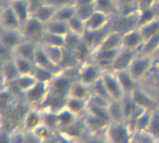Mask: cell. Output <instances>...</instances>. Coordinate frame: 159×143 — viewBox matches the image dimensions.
<instances>
[{
  "label": "cell",
  "instance_id": "cell-22",
  "mask_svg": "<svg viewBox=\"0 0 159 143\" xmlns=\"http://www.w3.org/2000/svg\"><path fill=\"white\" fill-rule=\"evenodd\" d=\"M34 63L36 65L40 66V67H43L45 69L50 70V71H52L55 74H59L61 72L60 67L57 66L55 63H53L51 61V60L48 57V55L44 51V49L41 47V45H38V47H37L35 57H34Z\"/></svg>",
  "mask_w": 159,
  "mask_h": 143
},
{
  "label": "cell",
  "instance_id": "cell-13",
  "mask_svg": "<svg viewBox=\"0 0 159 143\" xmlns=\"http://www.w3.org/2000/svg\"><path fill=\"white\" fill-rule=\"evenodd\" d=\"M138 53L139 52L132 51V50L126 49V48L122 47L121 50L118 52V54H117V56H116V58L113 63L111 71L120 72V71L128 70Z\"/></svg>",
  "mask_w": 159,
  "mask_h": 143
},
{
  "label": "cell",
  "instance_id": "cell-39",
  "mask_svg": "<svg viewBox=\"0 0 159 143\" xmlns=\"http://www.w3.org/2000/svg\"><path fill=\"white\" fill-rule=\"evenodd\" d=\"M81 43H82V37L81 36L76 35V34H72V33H69L65 37L64 48L66 50L75 52Z\"/></svg>",
  "mask_w": 159,
  "mask_h": 143
},
{
  "label": "cell",
  "instance_id": "cell-15",
  "mask_svg": "<svg viewBox=\"0 0 159 143\" xmlns=\"http://www.w3.org/2000/svg\"><path fill=\"white\" fill-rule=\"evenodd\" d=\"M9 4L18 16L21 25L32 17L33 6L31 0H10Z\"/></svg>",
  "mask_w": 159,
  "mask_h": 143
},
{
  "label": "cell",
  "instance_id": "cell-8",
  "mask_svg": "<svg viewBox=\"0 0 159 143\" xmlns=\"http://www.w3.org/2000/svg\"><path fill=\"white\" fill-rule=\"evenodd\" d=\"M121 105L123 109V114L125 121L131 124L135 121L146 109L140 106L131 97V95H125L121 100Z\"/></svg>",
  "mask_w": 159,
  "mask_h": 143
},
{
  "label": "cell",
  "instance_id": "cell-14",
  "mask_svg": "<svg viewBox=\"0 0 159 143\" xmlns=\"http://www.w3.org/2000/svg\"><path fill=\"white\" fill-rule=\"evenodd\" d=\"M43 124V114L38 108H31L22 120L23 129L30 133L35 131Z\"/></svg>",
  "mask_w": 159,
  "mask_h": 143
},
{
  "label": "cell",
  "instance_id": "cell-11",
  "mask_svg": "<svg viewBox=\"0 0 159 143\" xmlns=\"http://www.w3.org/2000/svg\"><path fill=\"white\" fill-rule=\"evenodd\" d=\"M112 31H113V27H112V23H111L109 26H107L103 29H101V30L86 31L82 39H83V42L87 46H89L92 49V51H94L102 45V43L105 39V37Z\"/></svg>",
  "mask_w": 159,
  "mask_h": 143
},
{
  "label": "cell",
  "instance_id": "cell-10",
  "mask_svg": "<svg viewBox=\"0 0 159 143\" xmlns=\"http://www.w3.org/2000/svg\"><path fill=\"white\" fill-rule=\"evenodd\" d=\"M25 41V37L20 30H8L1 29L0 32V46L11 49H14Z\"/></svg>",
  "mask_w": 159,
  "mask_h": 143
},
{
  "label": "cell",
  "instance_id": "cell-21",
  "mask_svg": "<svg viewBox=\"0 0 159 143\" xmlns=\"http://www.w3.org/2000/svg\"><path fill=\"white\" fill-rule=\"evenodd\" d=\"M131 97L140 106L146 110H155L157 108L155 100L147 92L143 90L140 87H138L137 89L131 94Z\"/></svg>",
  "mask_w": 159,
  "mask_h": 143
},
{
  "label": "cell",
  "instance_id": "cell-7",
  "mask_svg": "<svg viewBox=\"0 0 159 143\" xmlns=\"http://www.w3.org/2000/svg\"><path fill=\"white\" fill-rule=\"evenodd\" d=\"M0 25L1 29L8 30H20L22 25L11 7L9 2L2 3L1 6V14H0Z\"/></svg>",
  "mask_w": 159,
  "mask_h": 143
},
{
  "label": "cell",
  "instance_id": "cell-40",
  "mask_svg": "<svg viewBox=\"0 0 159 143\" xmlns=\"http://www.w3.org/2000/svg\"><path fill=\"white\" fill-rule=\"evenodd\" d=\"M91 91H92L93 95H96V96H98V97H100V98H102V99H103L109 102L113 101L112 99L110 98L105 87H104V84H103L102 78L98 82H96L93 86H91Z\"/></svg>",
  "mask_w": 159,
  "mask_h": 143
},
{
  "label": "cell",
  "instance_id": "cell-44",
  "mask_svg": "<svg viewBox=\"0 0 159 143\" xmlns=\"http://www.w3.org/2000/svg\"><path fill=\"white\" fill-rule=\"evenodd\" d=\"M155 5H157V6H159V0H155Z\"/></svg>",
  "mask_w": 159,
  "mask_h": 143
},
{
  "label": "cell",
  "instance_id": "cell-43",
  "mask_svg": "<svg viewBox=\"0 0 159 143\" xmlns=\"http://www.w3.org/2000/svg\"><path fill=\"white\" fill-rule=\"evenodd\" d=\"M152 56L154 57V59H155L157 64H159V47H157V49L154 52V54H153Z\"/></svg>",
  "mask_w": 159,
  "mask_h": 143
},
{
  "label": "cell",
  "instance_id": "cell-41",
  "mask_svg": "<svg viewBox=\"0 0 159 143\" xmlns=\"http://www.w3.org/2000/svg\"><path fill=\"white\" fill-rule=\"evenodd\" d=\"M76 7V16L83 20L84 21L96 10L95 4L89 5H75Z\"/></svg>",
  "mask_w": 159,
  "mask_h": 143
},
{
  "label": "cell",
  "instance_id": "cell-4",
  "mask_svg": "<svg viewBox=\"0 0 159 143\" xmlns=\"http://www.w3.org/2000/svg\"><path fill=\"white\" fill-rule=\"evenodd\" d=\"M103 73V69L90 60L79 64L77 68V80L91 87L102 77Z\"/></svg>",
  "mask_w": 159,
  "mask_h": 143
},
{
  "label": "cell",
  "instance_id": "cell-35",
  "mask_svg": "<svg viewBox=\"0 0 159 143\" xmlns=\"http://www.w3.org/2000/svg\"><path fill=\"white\" fill-rule=\"evenodd\" d=\"M56 74H57L53 73L52 71L45 69L43 67H40L36 64H35V68L33 73V75L35 77V79L38 82H43V83H48V84H49L53 80V78L55 77Z\"/></svg>",
  "mask_w": 159,
  "mask_h": 143
},
{
  "label": "cell",
  "instance_id": "cell-16",
  "mask_svg": "<svg viewBox=\"0 0 159 143\" xmlns=\"http://www.w3.org/2000/svg\"><path fill=\"white\" fill-rule=\"evenodd\" d=\"M20 73L14 62V59L1 62V77H2V88L7 87L9 84L15 81L19 76Z\"/></svg>",
  "mask_w": 159,
  "mask_h": 143
},
{
  "label": "cell",
  "instance_id": "cell-33",
  "mask_svg": "<svg viewBox=\"0 0 159 143\" xmlns=\"http://www.w3.org/2000/svg\"><path fill=\"white\" fill-rule=\"evenodd\" d=\"M14 62L16 64V67L20 73V75L24 74H33L34 70L35 68V63L34 61L20 58V57H15L14 56Z\"/></svg>",
  "mask_w": 159,
  "mask_h": 143
},
{
  "label": "cell",
  "instance_id": "cell-38",
  "mask_svg": "<svg viewBox=\"0 0 159 143\" xmlns=\"http://www.w3.org/2000/svg\"><path fill=\"white\" fill-rule=\"evenodd\" d=\"M159 47V33L148 39L147 41L144 42L140 53L143 54H148V55H153L154 52Z\"/></svg>",
  "mask_w": 159,
  "mask_h": 143
},
{
  "label": "cell",
  "instance_id": "cell-37",
  "mask_svg": "<svg viewBox=\"0 0 159 143\" xmlns=\"http://www.w3.org/2000/svg\"><path fill=\"white\" fill-rule=\"evenodd\" d=\"M67 23H68V26H69L70 33L83 37V35L85 34V33L87 31L86 25H85V21L83 20H81L80 18H78L75 15Z\"/></svg>",
  "mask_w": 159,
  "mask_h": 143
},
{
  "label": "cell",
  "instance_id": "cell-24",
  "mask_svg": "<svg viewBox=\"0 0 159 143\" xmlns=\"http://www.w3.org/2000/svg\"><path fill=\"white\" fill-rule=\"evenodd\" d=\"M102 49L117 50L122 48V34L113 30L103 40L102 45L98 47Z\"/></svg>",
  "mask_w": 159,
  "mask_h": 143
},
{
  "label": "cell",
  "instance_id": "cell-1",
  "mask_svg": "<svg viewBox=\"0 0 159 143\" xmlns=\"http://www.w3.org/2000/svg\"><path fill=\"white\" fill-rule=\"evenodd\" d=\"M108 143H132L134 131L127 122H111L104 129Z\"/></svg>",
  "mask_w": 159,
  "mask_h": 143
},
{
  "label": "cell",
  "instance_id": "cell-28",
  "mask_svg": "<svg viewBox=\"0 0 159 143\" xmlns=\"http://www.w3.org/2000/svg\"><path fill=\"white\" fill-rule=\"evenodd\" d=\"M75 15H76L75 4H67V5H63V6L57 7L54 20L68 22Z\"/></svg>",
  "mask_w": 159,
  "mask_h": 143
},
{
  "label": "cell",
  "instance_id": "cell-19",
  "mask_svg": "<svg viewBox=\"0 0 159 143\" xmlns=\"http://www.w3.org/2000/svg\"><path fill=\"white\" fill-rule=\"evenodd\" d=\"M37 47V44L25 40L14 49V56L34 61Z\"/></svg>",
  "mask_w": 159,
  "mask_h": 143
},
{
  "label": "cell",
  "instance_id": "cell-42",
  "mask_svg": "<svg viewBox=\"0 0 159 143\" xmlns=\"http://www.w3.org/2000/svg\"><path fill=\"white\" fill-rule=\"evenodd\" d=\"M95 4V0H75V5H89Z\"/></svg>",
  "mask_w": 159,
  "mask_h": 143
},
{
  "label": "cell",
  "instance_id": "cell-27",
  "mask_svg": "<svg viewBox=\"0 0 159 143\" xmlns=\"http://www.w3.org/2000/svg\"><path fill=\"white\" fill-rule=\"evenodd\" d=\"M96 10L104 12L113 18L118 15V0H95Z\"/></svg>",
  "mask_w": 159,
  "mask_h": 143
},
{
  "label": "cell",
  "instance_id": "cell-32",
  "mask_svg": "<svg viewBox=\"0 0 159 143\" xmlns=\"http://www.w3.org/2000/svg\"><path fill=\"white\" fill-rule=\"evenodd\" d=\"M108 113H109V115L111 118V122L125 121L123 109H122V105H121V100L111 101L108 105Z\"/></svg>",
  "mask_w": 159,
  "mask_h": 143
},
{
  "label": "cell",
  "instance_id": "cell-45",
  "mask_svg": "<svg viewBox=\"0 0 159 143\" xmlns=\"http://www.w3.org/2000/svg\"><path fill=\"white\" fill-rule=\"evenodd\" d=\"M157 143H159V141H157Z\"/></svg>",
  "mask_w": 159,
  "mask_h": 143
},
{
  "label": "cell",
  "instance_id": "cell-29",
  "mask_svg": "<svg viewBox=\"0 0 159 143\" xmlns=\"http://www.w3.org/2000/svg\"><path fill=\"white\" fill-rule=\"evenodd\" d=\"M44 51L48 55V57L51 60L53 63L60 67V64L62 61L64 57L65 49L61 47H55V46H48V45H41Z\"/></svg>",
  "mask_w": 159,
  "mask_h": 143
},
{
  "label": "cell",
  "instance_id": "cell-5",
  "mask_svg": "<svg viewBox=\"0 0 159 143\" xmlns=\"http://www.w3.org/2000/svg\"><path fill=\"white\" fill-rule=\"evenodd\" d=\"M21 31L25 37V40L40 45L43 35L46 32V24L32 16L22 25Z\"/></svg>",
  "mask_w": 159,
  "mask_h": 143
},
{
  "label": "cell",
  "instance_id": "cell-3",
  "mask_svg": "<svg viewBox=\"0 0 159 143\" xmlns=\"http://www.w3.org/2000/svg\"><path fill=\"white\" fill-rule=\"evenodd\" d=\"M49 90V84L37 81L29 90L22 94V97L32 108L40 109L46 101Z\"/></svg>",
  "mask_w": 159,
  "mask_h": 143
},
{
  "label": "cell",
  "instance_id": "cell-25",
  "mask_svg": "<svg viewBox=\"0 0 159 143\" xmlns=\"http://www.w3.org/2000/svg\"><path fill=\"white\" fill-rule=\"evenodd\" d=\"M88 105H89V101L81 100L78 98L71 97V96L67 97L66 103H65V107L77 116H80L81 114H86Z\"/></svg>",
  "mask_w": 159,
  "mask_h": 143
},
{
  "label": "cell",
  "instance_id": "cell-12",
  "mask_svg": "<svg viewBox=\"0 0 159 143\" xmlns=\"http://www.w3.org/2000/svg\"><path fill=\"white\" fill-rule=\"evenodd\" d=\"M113 17L99 11L95 10L86 20H85V25L87 31H97L103 29L107 26H109L112 23Z\"/></svg>",
  "mask_w": 159,
  "mask_h": 143
},
{
  "label": "cell",
  "instance_id": "cell-26",
  "mask_svg": "<svg viewBox=\"0 0 159 143\" xmlns=\"http://www.w3.org/2000/svg\"><path fill=\"white\" fill-rule=\"evenodd\" d=\"M36 82L37 80L33 74H24L20 75L15 81H13L7 87H15V89H17L20 94H23L27 90H29Z\"/></svg>",
  "mask_w": 159,
  "mask_h": 143
},
{
  "label": "cell",
  "instance_id": "cell-17",
  "mask_svg": "<svg viewBox=\"0 0 159 143\" xmlns=\"http://www.w3.org/2000/svg\"><path fill=\"white\" fill-rule=\"evenodd\" d=\"M56 9L57 7H55L54 6L43 2L33 7L32 16L43 22L44 24H47L54 19Z\"/></svg>",
  "mask_w": 159,
  "mask_h": 143
},
{
  "label": "cell",
  "instance_id": "cell-9",
  "mask_svg": "<svg viewBox=\"0 0 159 143\" xmlns=\"http://www.w3.org/2000/svg\"><path fill=\"white\" fill-rule=\"evenodd\" d=\"M144 44V39L138 27L122 34V47L140 52Z\"/></svg>",
  "mask_w": 159,
  "mask_h": 143
},
{
  "label": "cell",
  "instance_id": "cell-34",
  "mask_svg": "<svg viewBox=\"0 0 159 143\" xmlns=\"http://www.w3.org/2000/svg\"><path fill=\"white\" fill-rule=\"evenodd\" d=\"M157 141H159V107L153 110L148 127L145 131Z\"/></svg>",
  "mask_w": 159,
  "mask_h": 143
},
{
  "label": "cell",
  "instance_id": "cell-18",
  "mask_svg": "<svg viewBox=\"0 0 159 143\" xmlns=\"http://www.w3.org/2000/svg\"><path fill=\"white\" fill-rule=\"evenodd\" d=\"M115 73L120 82V85L125 92V95H131L139 87V83L132 77V75L129 74L128 70Z\"/></svg>",
  "mask_w": 159,
  "mask_h": 143
},
{
  "label": "cell",
  "instance_id": "cell-31",
  "mask_svg": "<svg viewBox=\"0 0 159 143\" xmlns=\"http://www.w3.org/2000/svg\"><path fill=\"white\" fill-rule=\"evenodd\" d=\"M46 32L61 36H66L70 33V30L67 22L53 19L46 24Z\"/></svg>",
  "mask_w": 159,
  "mask_h": 143
},
{
  "label": "cell",
  "instance_id": "cell-6",
  "mask_svg": "<svg viewBox=\"0 0 159 143\" xmlns=\"http://www.w3.org/2000/svg\"><path fill=\"white\" fill-rule=\"evenodd\" d=\"M102 80L112 101H120L123 99L125 92L115 72L104 71Z\"/></svg>",
  "mask_w": 159,
  "mask_h": 143
},
{
  "label": "cell",
  "instance_id": "cell-30",
  "mask_svg": "<svg viewBox=\"0 0 159 143\" xmlns=\"http://www.w3.org/2000/svg\"><path fill=\"white\" fill-rule=\"evenodd\" d=\"M138 28L144 39V42L147 41L148 39L159 33V17L138 26Z\"/></svg>",
  "mask_w": 159,
  "mask_h": 143
},
{
  "label": "cell",
  "instance_id": "cell-20",
  "mask_svg": "<svg viewBox=\"0 0 159 143\" xmlns=\"http://www.w3.org/2000/svg\"><path fill=\"white\" fill-rule=\"evenodd\" d=\"M78 116L69 111L66 107L57 113V125L60 131H63L77 122Z\"/></svg>",
  "mask_w": 159,
  "mask_h": 143
},
{
  "label": "cell",
  "instance_id": "cell-23",
  "mask_svg": "<svg viewBox=\"0 0 159 143\" xmlns=\"http://www.w3.org/2000/svg\"><path fill=\"white\" fill-rule=\"evenodd\" d=\"M91 95H92L91 87L87 86L86 84H84L81 81L76 79L75 81H74L68 96L78 98L81 100H85V101H89V98L91 97Z\"/></svg>",
  "mask_w": 159,
  "mask_h": 143
},
{
  "label": "cell",
  "instance_id": "cell-36",
  "mask_svg": "<svg viewBox=\"0 0 159 143\" xmlns=\"http://www.w3.org/2000/svg\"><path fill=\"white\" fill-rule=\"evenodd\" d=\"M65 37L66 36H61V35H58V34H54L51 33L45 32L40 45H48V46L64 47Z\"/></svg>",
  "mask_w": 159,
  "mask_h": 143
},
{
  "label": "cell",
  "instance_id": "cell-2",
  "mask_svg": "<svg viewBox=\"0 0 159 143\" xmlns=\"http://www.w3.org/2000/svg\"><path fill=\"white\" fill-rule=\"evenodd\" d=\"M155 64H157V62L152 55L139 52L128 71L140 84L150 74L152 69L155 67Z\"/></svg>",
  "mask_w": 159,
  "mask_h": 143
}]
</instances>
